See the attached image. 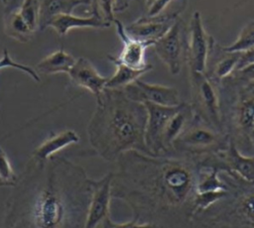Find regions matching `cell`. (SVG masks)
Listing matches in <instances>:
<instances>
[{"mask_svg": "<svg viewBox=\"0 0 254 228\" xmlns=\"http://www.w3.org/2000/svg\"><path fill=\"white\" fill-rule=\"evenodd\" d=\"M201 160L126 152L115 162L112 198L125 203L136 222L162 228H191L197 212Z\"/></svg>", "mask_w": 254, "mask_h": 228, "instance_id": "cell-1", "label": "cell"}, {"mask_svg": "<svg viewBox=\"0 0 254 228\" xmlns=\"http://www.w3.org/2000/svg\"><path fill=\"white\" fill-rule=\"evenodd\" d=\"M92 183L64 157H31L6 200L2 228H84Z\"/></svg>", "mask_w": 254, "mask_h": 228, "instance_id": "cell-2", "label": "cell"}, {"mask_svg": "<svg viewBox=\"0 0 254 228\" xmlns=\"http://www.w3.org/2000/svg\"><path fill=\"white\" fill-rule=\"evenodd\" d=\"M146 121L143 103L129 98L123 89L104 88L86 127L88 142L94 154L107 162H116L129 151L152 155L145 144Z\"/></svg>", "mask_w": 254, "mask_h": 228, "instance_id": "cell-3", "label": "cell"}, {"mask_svg": "<svg viewBox=\"0 0 254 228\" xmlns=\"http://www.w3.org/2000/svg\"><path fill=\"white\" fill-rule=\"evenodd\" d=\"M227 193L207 208L197 212L191 228H254V181L231 171H220Z\"/></svg>", "mask_w": 254, "mask_h": 228, "instance_id": "cell-4", "label": "cell"}, {"mask_svg": "<svg viewBox=\"0 0 254 228\" xmlns=\"http://www.w3.org/2000/svg\"><path fill=\"white\" fill-rule=\"evenodd\" d=\"M223 132L244 155H254L250 135L254 129V80L232 75L218 82Z\"/></svg>", "mask_w": 254, "mask_h": 228, "instance_id": "cell-5", "label": "cell"}, {"mask_svg": "<svg viewBox=\"0 0 254 228\" xmlns=\"http://www.w3.org/2000/svg\"><path fill=\"white\" fill-rule=\"evenodd\" d=\"M229 143V137L222 131L193 116L184 132L173 142L170 151L164 155L201 160L223 151Z\"/></svg>", "mask_w": 254, "mask_h": 228, "instance_id": "cell-6", "label": "cell"}, {"mask_svg": "<svg viewBox=\"0 0 254 228\" xmlns=\"http://www.w3.org/2000/svg\"><path fill=\"white\" fill-rule=\"evenodd\" d=\"M190 106L194 115L213 128L222 131L218 83L213 81L206 73L190 70Z\"/></svg>", "mask_w": 254, "mask_h": 228, "instance_id": "cell-7", "label": "cell"}, {"mask_svg": "<svg viewBox=\"0 0 254 228\" xmlns=\"http://www.w3.org/2000/svg\"><path fill=\"white\" fill-rule=\"evenodd\" d=\"M153 47L169 72L172 75H178L187 59V31L180 17L176 19L169 31L153 44Z\"/></svg>", "mask_w": 254, "mask_h": 228, "instance_id": "cell-8", "label": "cell"}, {"mask_svg": "<svg viewBox=\"0 0 254 228\" xmlns=\"http://www.w3.org/2000/svg\"><path fill=\"white\" fill-rule=\"evenodd\" d=\"M213 40L204 29L200 13L193 12L187 32V61L190 70L205 73Z\"/></svg>", "mask_w": 254, "mask_h": 228, "instance_id": "cell-9", "label": "cell"}, {"mask_svg": "<svg viewBox=\"0 0 254 228\" xmlns=\"http://www.w3.org/2000/svg\"><path fill=\"white\" fill-rule=\"evenodd\" d=\"M147 110V121L145 128V144L149 152L154 155H163L165 148L163 145V134L165 127L176 112L178 106H162L153 103H143Z\"/></svg>", "mask_w": 254, "mask_h": 228, "instance_id": "cell-10", "label": "cell"}, {"mask_svg": "<svg viewBox=\"0 0 254 228\" xmlns=\"http://www.w3.org/2000/svg\"><path fill=\"white\" fill-rule=\"evenodd\" d=\"M113 172H108L98 179H93L92 194L87 210L84 228H99L110 215L112 199L111 182Z\"/></svg>", "mask_w": 254, "mask_h": 228, "instance_id": "cell-11", "label": "cell"}, {"mask_svg": "<svg viewBox=\"0 0 254 228\" xmlns=\"http://www.w3.org/2000/svg\"><path fill=\"white\" fill-rule=\"evenodd\" d=\"M123 90L129 98L141 103L177 106L183 102L179 91L175 87L149 83L140 78L123 88Z\"/></svg>", "mask_w": 254, "mask_h": 228, "instance_id": "cell-12", "label": "cell"}, {"mask_svg": "<svg viewBox=\"0 0 254 228\" xmlns=\"http://www.w3.org/2000/svg\"><path fill=\"white\" fill-rule=\"evenodd\" d=\"M113 23L115 25L116 33L122 43L123 48L118 57L108 56V58L116 60L134 69L147 71L152 70L153 66L145 59L146 49L151 45L130 37L125 31V26H123V24L116 18L114 19Z\"/></svg>", "mask_w": 254, "mask_h": 228, "instance_id": "cell-13", "label": "cell"}, {"mask_svg": "<svg viewBox=\"0 0 254 228\" xmlns=\"http://www.w3.org/2000/svg\"><path fill=\"white\" fill-rule=\"evenodd\" d=\"M178 17L179 13H171L157 18L142 17L125 26V31L133 39L153 46L169 31Z\"/></svg>", "mask_w": 254, "mask_h": 228, "instance_id": "cell-14", "label": "cell"}, {"mask_svg": "<svg viewBox=\"0 0 254 228\" xmlns=\"http://www.w3.org/2000/svg\"><path fill=\"white\" fill-rule=\"evenodd\" d=\"M67 75L70 81L93 94L95 100L98 99L105 88L108 77L101 75L92 62L85 57L75 58V61Z\"/></svg>", "mask_w": 254, "mask_h": 228, "instance_id": "cell-15", "label": "cell"}, {"mask_svg": "<svg viewBox=\"0 0 254 228\" xmlns=\"http://www.w3.org/2000/svg\"><path fill=\"white\" fill-rule=\"evenodd\" d=\"M240 59L239 52H227L222 46L213 40L208 56L205 73L213 81L218 83L222 79L232 75L237 69Z\"/></svg>", "mask_w": 254, "mask_h": 228, "instance_id": "cell-16", "label": "cell"}, {"mask_svg": "<svg viewBox=\"0 0 254 228\" xmlns=\"http://www.w3.org/2000/svg\"><path fill=\"white\" fill-rule=\"evenodd\" d=\"M228 171L248 181H254V155H244L229 139L227 147L220 152Z\"/></svg>", "mask_w": 254, "mask_h": 228, "instance_id": "cell-17", "label": "cell"}, {"mask_svg": "<svg viewBox=\"0 0 254 228\" xmlns=\"http://www.w3.org/2000/svg\"><path fill=\"white\" fill-rule=\"evenodd\" d=\"M111 24L102 21L94 15L88 17H78L70 14H61L55 17L48 25V27L53 28L56 33L64 37L70 30L75 28H93V29H106L109 28Z\"/></svg>", "mask_w": 254, "mask_h": 228, "instance_id": "cell-18", "label": "cell"}, {"mask_svg": "<svg viewBox=\"0 0 254 228\" xmlns=\"http://www.w3.org/2000/svg\"><path fill=\"white\" fill-rule=\"evenodd\" d=\"M194 112L190 103L182 102L176 112L169 119L163 134V145L165 153H168L172 147L173 142L184 132L190 122L192 120ZM163 154V155H164Z\"/></svg>", "mask_w": 254, "mask_h": 228, "instance_id": "cell-19", "label": "cell"}, {"mask_svg": "<svg viewBox=\"0 0 254 228\" xmlns=\"http://www.w3.org/2000/svg\"><path fill=\"white\" fill-rule=\"evenodd\" d=\"M79 142V136L73 130L67 129L51 135L41 143L32 153L31 157L38 161H46L65 147Z\"/></svg>", "mask_w": 254, "mask_h": 228, "instance_id": "cell-20", "label": "cell"}, {"mask_svg": "<svg viewBox=\"0 0 254 228\" xmlns=\"http://www.w3.org/2000/svg\"><path fill=\"white\" fill-rule=\"evenodd\" d=\"M39 30L44 31L49 23L61 14H70L79 5H89V0H39Z\"/></svg>", "mask_w": 254, "mask_h": 228, "instance_id": "cell-21", "label": "cell"}, {"mask_svg": "<svg viewBox=\"0 0 254 228\" xmlns=\"http://www.w3.org/2000/svg\"><path fill=\"white\" fill-rule=\"evenodd\" d=\"M74 61L75 58L70 54L60 49L45 57L37 63L36 67L44 74H56L59 72L67 73Z\"/></svg>", "mask_w": 254, "mask_h": 228, "instance_id": "cell-22", "label": "cell"}, {"mask_svg": "<svg viewBox=\"0 0 254 228\" xmlns=\"http://www.w3.org/2000/svg\"><path fill=\"white\" fill-rule=\"evenodd\" d=\"M4 32L9 38L23 44L29 43L34 34L18 10L5 13Z\"/></svg>", "mask_w": 254, "mask_h": 228, "instance_id": "cell-23", "label": "cell"}, {"mask_svg": "<svg viewBox=\"0 0 254 228\" xmlns=\"http://www.w3.org/2000/svg\"><path fill=\"white\" fill-rule=\"evenodd\" d=\"M109 59V58H108ZM115 65V72L111 77H108L105 88L123 89L135 80L139 79L143 74L147 73V70H138L128 67L116 60L109 59Z\"/></svg>", "mask_w": 254, "mask_h": 228, "instance_id": "cell-24", "label": "cell"}, {"mask_svg": "<svg viewBox=\"0 0 254 228\" xmlns=\"http://www.w3.org/2000/svg\"><path fill=\"white\" fill-rule=\"evenodd\" d=\"M254 47V20L248 22L239 32L236 40L228 46H222L227 52H245Z\"/></svg>", "mask_w": 254, "mask_h": 228, "instance_id": "cell-25", "label": "cell"}, {"mask_svg": "<svg viewBox=\"0 0 254 228\" xmlns=\"http://www.w3.org/2000/svg\"><path fill=\"white\" fill-rule=\"evenodd\" d=\"M25 20L32 32L39 30L40 23V1L39 0H23L17 9Z\"/></svg>", "mask_w": 254, "mask_h": 228, "instance_id": "cell-26", "label": "cell"}, {"mask_svg": "<svg viewBox=\"0 0 254 228\" xmlns=\"http://www.w3.org/2000/svg\"><path fill=\"white\" fill-rule=\"evenodd\" d=\"M91 15H94L104 22L112 24L116 11V0H89Z\"/></svg>", "mask_w": 254, "mask_h": 228, "instance_id": "cell-27", "label": "cell"}, {"mask_svg": "<svg viewBox=\"0 0 254 228\" xmlns=\"http://www.w3.org/2000/svg\"><path fill=\"white\" fill-rule=\"evenodd\" d=\"M17 180L18 176L9 161V158L0 146V186L14 187Z\"/></svg>", "mask_w": 254, "mask_h": 228, "instance_id": "cell-28", "label": "cell"}, {"mask_svg": "<svg viewBox=\"0 0 254 228\" xmlns=\"http://www.w3.org/2000/svg\"><path fill=\"white\" fill-rule=\"evenodd\" d=\"M6 67H11V68L19 69L21 71L26 72L35 81H37V82L41 81V78H40L38 72L33 67H31V66H29L27 64H23V63H20V62H17L15 60H13L12 57H10V54H9L8 50L4 49L3 57L0 58V69L6 68Z\"/></svg>", "mask_w": 254, "mask_h": 228, "instance_id": "cell-29", "label": "cell"}, {"mask_svg": "<svg viewBox=\"0 0 254 228\" xmlns=\"http://www.w3.org/2000/svg\"><path fill=\"white\" fill-rule=\"evenodd\" d=\"M174 1L175 0H149L147 2V11L144 17L157 18L168 15L165 14V11L171 6Z\"/></svg>", "mask_w": 254, "mask_h": 228, "instance_id": "cell-30", "label": "cell"}, {"mask_svg": "<svg viewBox=\"0 0 254 228\" xmlns=\"http://www.w3.org/2000/svg\"><path fill=\"white\" fill-rule=\"evenodd\" d=\"M99 228H162V227L155 224H151V223L136 222L132 219L127 222H115L110 217Z\"/></svg>", "mask_w": 254, "mask_h": 228, "instance_id": "cell-31", "label": "cell"}, {"mask_svg": "<svg viewBox=\"0 0 254 228\" xmlns=\"http://www.w3.org/2000/svg\"><path fill=\"white\" fill-rule=\"evenodd\" d=\"M232 76L242 79V80H246V81L254 80V62L249 63V64L235 70L232 73Z\"/></svg>", "mask_w": 254, "mask_h": 228, "instance_id": "cell-32", "label": "cell"}, {"mask_svg": "<svg viewBox=\"0 0 254 228\" xmlns=\"http://www.w3.org/2000/svg\"><path fill=\"white\" fill-rule=\"evenodd\" d=\"M254 62V47L245 51V52H241L240 53V59L237 65V69ZM236 69V70H237Z\"/></svg>", "mask_w": 254, "mask_h": 228, "instance_id": "cell-33", "label": "cell"}, {"mask_svg": "<svg viewBox=\"0 0 254 228\" xmlns=\"http://www.w3.org/2000/svg\"><path fill=\"white\" fill-rule=\"evenodd\" d=\"M23 0H7L5 5V13H9L11 11H15L19 8Z\"/></svg>", "mask_w": 254, "mask_h": 228, "instance_id": "cell-34", "label": "cell"}, {"mask_svg": "<svg viewBox=\"0 0 254 228\" xmlns=\"http://www.w3.org/2000/svg\"><path fill=\"white\" fill-rule=\"evenodd\" d=\"M2 1V3L4 4V5H6V3H7V0H1Z\"/></svg>", "mask_w": 254, "mask_h": 228, "instance_id": "cell-35", "label": "cell"}]
</instances>
